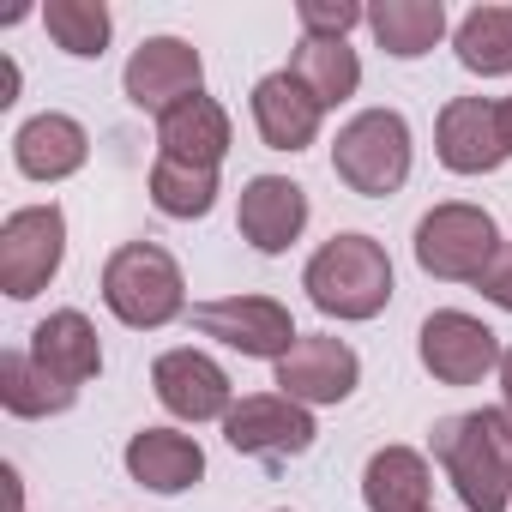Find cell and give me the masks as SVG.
I'll use <instances>...</instances> for the list:
<instances>
[{
    "instance_id": "obj_2",
    "label": "cell",
    "mask_w": 512,
    "mask_h": 512,
    "mask_svg": "<svg viewBox=\"0 0 512 512\" xmlns=\"http://www.w3.org/2000/svg\"><path fill=\"white\" fill-rule=\"evenodd\" d=\"M302 290L326 320H374L392 302V260L374 235H332L308 260Z\"/></svg>"
},
{
    "instance_id": "obj_7",
    "label": "cell",
    "mask_w": 512,
    "mask_h": 512,
    "mask_svg": "<svg viewBox=\"0 0 512 512\" xmlns=\"http://www.w3.org/2000/svg\"><path fill=\"white\" fill-rule=\"evenodd\" d=\"M193 332L199 338H217L223 350H241L253 362H284L296 350V320L284 302L272 296H223V302H205L193 308Z\"/></svg>"
},
{
    "instance_id": "obj_9",
    "label": "cell",
    "mask_w": 512,
    "mask_h": 512,
    "mask_svg": "<svg viewBox=\"0 0 512 512\" xmlns=\"http://www.w3.org/2000/svg\"><path fill=\"white\" fill-rule=\"evenodd\" d=\"M121 85H127V103H133V109H145V115H169L175 103L199 97V85H205V61H199V49L181 43V37H145V43L133 49V61H127Z\"/></svg>"
},
{
    "instance_id": "obj_3",
    "label": "cell",
    "mask_w": 512,
    "mask_h": 512,
    "mask_svg": "<svg viewBox=\"0 0 512 512\" xmlns=\"http://www.w3.org/2000/svg\"><path fill=\"white\" fill-rule=\"evenodd\" d=\"M103 302L121 326L133 332H157L169 320H181L187 308V284H181V266L169 260V247L157 241H127L109 253L103 266Z\"/></svg>"
},
{
    "instance_id": "obj_5",
    "label": "cell",
    "mask_w": 512,
    "mask_h": 512,
    "mask_svg": "<svg viewBox=\"0 0 512 512\" xmlns=\"http://www.w3.org/2000/svg\"><path fill=\"white\" fill-rule=\"evenodd\" d=\"M500 253V229L482 205H434L416 223V266L446 284H476Z\"/></svg>"
},
{
    "instance_id": "obj_26",
    "label": "cell",
    "mask_w": 512,
    "mask_h": 512,
    "mask_svg": "<svg viewBox=\"0 0 512 512\" xmlns=\"http://www.w3.org/2000/svg\"><path fill=\"white\" fill-rule=\"evenodd\" d=\"M43 25H49V37H55L67 55H79V61H97V55L109 49V31H115V19H109L103 0H49V7H43Z\"/></svg>"
},
{
    "instance_id": "obj_30",
    "label": "cell",
    "mask_w": 512,
    "mask_h": 512,
    "mask_svg": "<svg viewBox=\"0 0 512 512\" xmlns=\"http://www.w3.org/2000/svg\"><path fill=\"white\" fill-rule=\"evenodd\" d=\"M500 386H506V410H512V350L500 356Z\"/></svg>"
},
{
    "instance_id": "obj_11",
    "label": "cell",
    "mask_w": 512,
    "mask_h": 512,
    "mask_svg": "<svg viewBox=\"0 0 512 512\" xmlns=\"http://www.w3.org/2000/svg\"><path fill=\"white\" fill-rule=\"evenodd\" d=\"M362 380V362L344 338H296V350L278 362V392L296 398V404H344Z\"/></svg>"
},
{
    "instance_id": "obj_14",
    "label": "cell",
    "mask_w": 512,
    "mask_h": 512,
    "mask_svg": "<svg viewBox=\"0 0 512 512\" xmlns=\"http://www.w3.org/2000/svg\"><path fill=\"white\" fill-rule=\"evenodd\" d=\"M434 151L452 175H488L506 163V145H500V121H494V103L482 97H452L440 109V127H434Z\"/></svg>"
},
{
    "instance_id": "obj_29",
    "label": "cell",
    "mask_w": 512,
    "mask_h": 512,
    "mask_svg": "<svg viewBox=\"0 0 512 512\" xmlns=\"http://www.w3.org/2000/svg\"><path fill=\"white\" fill-rule=\"evenodd\" d=\"M494 121H500V145H506V157H512V97L494 103Z\"/></svg>"
},
{
    "instance_id": "obj_20",
    "label": "cell",
    "mask_w": 512,
    "mask_h": 512,
    "mask_svg": "<svg viewBox=\"0 0 512 512\" xmlns=\"http://www.w3.org/2000/svg\"><path fill=\"white\" fill-rule=\"evenodd\" d=\"M428 488H434L428 458L410 452V446H386V452H374L368 470H362V500H368V512H428Z\"/></svg>"
},
{
    "instance_id": "obj_10",
    "label": "cell",
    "mask_w": 512,
    "mask_h": 512,
    "mask_svg": "<svg viewBox=\"0 0 512 512\" xmlns=\"http://www.w3.org/2000/svg\"><path fill=\"white\" fill-rule=\"evenodd\" d=\"M416 350H422V368H428L440 386H476V380H482L488 368H500V356H506L500 338H494L476 314H458V308L428 314Z\"/></svg>"
},
{
    "instance_id": "obj_15",
    "label": "cell",
    "mask_w": 512,
    "mask_h": 512,
    "mask_svg": "<svg viewBox=\"0 0 512 512\" xmlns=\"http://www.w3.org/2000/svg\"><path fill=\"white\" fill-rule=\"evenodd\" d=\"M320 97L284 67V73H266L260 85H253V127H260V139L272 151H308L314 133H320Z\"/></svg>"
},
{
    "instance_id": "obj_6",
    "label": "cell",
    "mask_w": 512,
    "mask_h": 512,
    "mask_svg": "<svg viewBox=\"0 0 512 512\" xmlns=\"http://www.w3.org/2000/svg\"><path fill=\"white\" fill-rule=\"evenodd\" d=\"M67 260V217L61 205H25L0 223V290L13 302H31L37 290H49V278Z\"/></svg>"
},
{
    "instance_id": "obj_12",
    "label": "cell",
    "mask_w": 512,
    "mask_h": 512,
    "mask_svg": "<svg viewBox=\"0 0 512 512\" xmlns=\"http://www.w3.org/2000/svg\"><path fill=\"white\" fill-rule=\"evenodd\" d=\"M151 386H157V404L169 416H181V422H217V416L235 410L229 374L205 350H169V356H157Z\"/></svg>"
},
{
    "instance_id": "obj_17",
    "label": "cell",
    "mask_w": 512,
    "mask_h": 512,
    "mask_svg": "<svg viewBox=\"0 0 512 512\" xmlns=\"http://www.w3.org/2000/svg\"><path fill=\"white\" fill-rule=\"evenodd\" d=\"M85 157H91V139H85V127L73 115H55L49 109V115H31L13 133V163L31 181H67V175L85 169Z\"/></svg>"
},
{
    "instance_id": "obj_1",
    "label": "cell",
    "mask_w": 512,
    "mask_h": 512,
    "mask_svg": "<svg viewBox=\"0 0 512 512\" xmlns=\"http://www.w3.org/2000/svg\"><path fill=\"white\" fill-rule=\"evenodd\" d=\"M434 458L446 464L470 512H512V410H470L434 422Z\"/></svg>"
},
{
    "instance_id": "obj_13",
    "label": "cell",
    "mask_w": 512,
    "mask_h": 512,
    "mask_svg": "<svg viewBox=\"0 0 512 512\" xmlns=\"http://www.w3.org/2000/svg\"><path fill=\"white\" fill-rule=\"evenodd\" d=\"M235 223H241V235L260 247V253H284V247H296V235L308 229V193H302L290 175H253V181L241 187Z\"/></svg>"
},
{
    "instance_id": "obj_25",
    "label": "cell",
    "mask_w": 512,
    "mask_h": 512,
    "mask_svg": "<svg viewBox=\"0 0 512 512\" xmlns=\"http://www.w3.org/2000/svg\"><path fill=\"white\" fill-rule=\"evenodd\" d=\"M151 205L163 217H205L217 205V169H187L175 157H157L151 163Z\"/></svg>"
},
{
    "instance_id": "obj_21",
    "label": "cell",
    "mask_w": 512,
    "mask_h": 512,
    "mask_svg": "<svg viewBox=\"0 0 512 512\" xmlns=\"http://www.w3.org/2000/svg\"><path fill=\"white\" fill-rule=\"evenodd\" d=\"M368 31L392 61H416L446 37V7L440 0H380L368 7Z\"/></svg>"
},
{
    "instance_id": "obj_16",
    "label": "cell",
    "mask_w": 512,
    "mask_h": 512,
    "mask_svg": "<svg viewBox=\"0 0 512 512\" xmlns=\"http://www.w3.org/2000/svg\"><path fill=\"white\" fill-rule=\"evenodd\" d=\"M157 157H175V163H187V169H217L223 157H229V115H223V103L217 97H187V103H175L169 115H157Z\"/></svg>"
},
{
    "instance_id": "obj_19",
    "label": "cell",
    "mask_w": 512,
    "mask_h": 512,
    "mask_svg": "<svg viewBox=\"0 0 512 512\" xmlns=\"http://www.w3.org/2000/svg\"><path fill=\"white\" fill-rule=\"evenodd\" d=\"M31 356H37L55 380H67L73 392H79L85 380H97V374H103V344H97V326H91L79 308L49 314V320L31 332Z\"/></svg>"
},
{
    "instance_id": "obj_27",
    "label": "cell",
    "mask_w": 512,
    "mask_h": 512,
    "mask_svg": "<svg viewBox=\"0 0 512 512\" xmlns=\"http://www.w3.org/2000/svg\"><path fill=\"white\" fill-rule=\"evenodd\" d=\"M296 19H302V31H308V37L344 43L356 25H368V7H356V0H302Z\"/></svg>"
},
{
    "instance_id": "obj_22",
    "label": "cell",
    "mask_w": 512,
    "mask_h": 512,
    "mask_svg": "<svg viewBox=\"0 0 512 512\" xmlns=\"http://www.w3.org/2000/svg\"><path fill=\"white\" fill-rule=\"evenodd\" d=\"M73 386L67 380H55L31 350H7L0 356V404H7L13 416H25V422H37V416H61V410H73Z\"/></svg>"
},
{
    "instance_id": "obj_8",
    "label": "cell",
    "mask_w": 512,
    "mask_h": 512,
    "mask_svg": "<svg viewBox=\"0 0 512 512\" xmlns=\"http://www.w3.org/2000/svg\"><path fill=\"white\" fill-rule=\"evenodd\" d=\"M314 416L308 404L284 398V392H253L241 398L229 416H223V440L241 452V458H260V464H284V458H302L314 446Z\"/></svg>"
},
{
    "instance_id": "obj_24",
    "label": "cell",
    "mask_w": 512,
    "mask_h": 512,
    "mask_svg": "<svg viewBox=\"0 0 512 512\" xmlns=\"http://www.w3.org/2000/svg\"><path fill=\"white\" fill-rule=\"evenodd\" d=\"M452 49L470 73L482 79H506L512 73V7H476L458 19L452 31Z\"/></svg>"
},
{
    "instance_id": "obj_28",
    "label": "cell",
    "mask_w": 512,
    "mask_h": 512,
    "mask_svg": "<svg viewBox=\"0 0 512 512\" xmlns=\"http://www.w3.org/2000/svg\"><path fill=\"white\" fill-rule=\"evenodd\" d=\"M476 290H482L494 308H506V314H512V241H500V253L488 260V272L476 278Z\"/></svg>"
},
{
    "instance_id": "obj_4",
    "label": "cell",
    "mask_w": 512,
    "mask_h": 512,
    "mask_svg": "<svg viewBox=\"0 0 512 512\" xmlns=\"http://www.w3.org/2000/svg\"><path fill=\"white\" fill-rule=\"evenodd\" d=\"M332 169L350 193L362 199H386L410 181V121L398 109H362L356 121L338 127L332 145Z\"/></svg>"
},
{
    "instance_id": "obj_23",
    "label": "cell",
    "mask_w": 512,
    "mask_h": 512,
    "mask_svg": "<svg viewBox=\"0 0 512 512\" xmlns=\"http://www.w3.org/2000/svg\"><path fill=\"white\" fill-rule=\"evenodd\" d=\"M290 73L320 97V109L350 103L356 85H362V61H356V49H350V43H326V37H302L296 55H290Z\"/></svg>"
},
{
    "instance_id": "obj_18",
    "label": "cell",
    "mask_w": 512,
    "mask_h": 512,
    "mask_svg": "<svg viewBox=\"0 0 512 512\" xmlns=\"http://www.w3.org/2000/svg\"><path fill=\"white\" fill-rule=\"evenodd\" d=\"M127 476L151 494H187L199 476H205V452L193 434H175V428H139L127 440Z\"/></svg>"
}]
</instances>
